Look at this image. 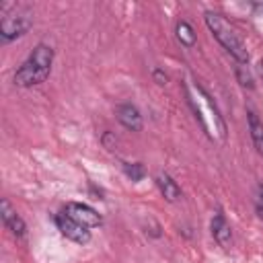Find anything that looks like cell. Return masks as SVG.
Masks as SVG:
<instances>
[{"label": "cell", "instance_id": "cell-15", "mask_svg": "<svg viewBox=\"0 0 263 263\" xmlns=\"http://www.w3.org/2000/svg\"><path fill=\"white\" fill-rule=\"evenodd\" d=\"M259 66H261V72H263V60H261V64H259Z\"/></svg>", "mask_w": 263, "mask_h": 263}, {"label": "cell", "instance_id": "cell-7", "mask_svg": "<svg viewBox=\"0 0 263 263\" xmlns=\"http://www.w3.org/2000/svg\"><path fill=\"white\" fill-rule=\"evenodd\" d=\"M117 119L121 121L123 127H127V129H132V132L142 129V115H140V111H138L134 105H129V103L117 107Z\"/></svg>", "mask_w": 263, "mask_h": 263}, {"label": "cell", "instance_id": "cell-14", "mask_svg": "<svg viewBox=\"0 0 263 263\" xmlns=\"http://www.w3.org/2000/svg\"><path fill=\"white\" fill-rule=\"evenodd\" d=\"M154 78L158 80V84H166V80H168V78H166V74H162L160 70H154Z\"/></svg>", "mask_w": 263, "mask_h": 263}, {"label": "cell", "instance_id": "cell-12", "mask_svg": "<svg viewBox=\"0 0 263 263\" xmlns=\"http://www.w3.org/2000/svg\"><path fill=\"white\" fill-rule=\"evenodd\" d=\"M123 173H125L132 181H140V179H144V175H146L144 164H140V162H123Z\"/></svg>", "mask_w": 263, "mask_h": 263}, {"label": "cell", "instance_id": "cell-10", "mask_svg": "<svg viewBox=\"0 0 263 263\" xmlns=\"http://www.w3.org/2000/svg\"><path fill=\"white\" fill-rule=\"evenodd\" d=\"M247 119H249V132H251L253 144H255L257 152L263 156V123H261V119L257 117L255 111H249L247 113Z\"/></svg>", "mask_w": 263, "mask_h": 263}, {"label": "cell", "instance_id": "cell-5", "mask_svg": "<svg viewBox=\"0 0 263 263\" xmlns=\"http://www.w3.org/2000/svg\"><path fill=\"white\" fill-rule=\"evenodd\" d=\"M72 220H76L78 224H82V226H86V228H97V226H101V222H103V218L90 208V205H86V203H76V201H70V203H66V210H64Z\"/></svg>", "mask_w": 263, "mask_h": 263}, {"label": "cell", "instance_id": "cell-11", "mask_svg": "<svg viewBox=\"0 0 263 263\" xmlns=\"http://www.w3.org/2000/svg\"><path fill=\"white\" fill-rule=\"evenodd\" d=\"M177 39L185 47H193L195 45V33H193V29H191V25L187 21H179L177 23Z\"/></svg>", "mask_w": 263, "mask_h": 263}, {"label": "cell", "instance_id": "cell-13", "mask_svg": "<svg viewBox=\"0 0 263 263\" xmlns=\"http://www.w3.org/2000/svg\"><path fill=\"white\" fill-rule=\"evenodd\" d=\"M255 210H257V216L263 220V183L257 185V193H255Z\"/></svg>", "mask_w": 263, "mask_h": 263}, {"label": "cell", "instance_id": "cell-8", "mask_svg": "<svg viewBox=\"0 0 263 263\" xmlns=\"http://www.w3.org/2000/svg\"><path fill=\"white\" fill-rule=\"evenodd\" d=\"M212 236L222 247H226L230 242V226H228V222H226L222 212H216L214 218H212Z\"/></svg>", "mask_w": 263, "mask_h": 263}, {"label": "cell", "instance_id": "cell-1", "mask_svg": "<svg viewBox=\"0 0 263 263\" xmlns=\"http://www.w3.org/2000/svg\"><path fill=\"white\" fill-rule=\"evenodd\" d=\"M51 62H53V49L49 45H37L31 55L21 64V68L14 72V84L29 88L45 82V78L51 72Z\"/></svg>", "mask_w": 263, "mask_h": 263}, {"label": "cell", "instance_id": "cell-4", "mask_svg": "<svg viewBox=\"0 0 263 263\" xmlns=\"http://www.w3.org/2000/svg\"><path fill=\"white\" fill-rule=\"evenodd\" d=\"M55 226H58V230H60L66 238H70V240H74V242H78V245H86V242L90 240V230H88L86 226L78 224L76 220H72L66 212H62V214L55 216Z\"/></svg>", "mask_w": 263, "mask_h": 263}, {"label": "cell", "instance_id": "cell-2", "mask_svg": "<svg viewBox=\"0 0 263 263\" xmlns=\"http://www.w3.org/2000/svg\"><path fill=\"white\" fill-rule=\"evenodd\" d=\"M205 25L208 29L214 33V37L220 41V45L238 62V64H247L249 62V51L240 39V35L236 33V29L218 12L208 10L205 12Z\"/></svg>", "mask_w": 263, "mask_h": 263}, {"label": "cell", "instance_id": "cell-6", "mask_svg": "<svg viewBox=\"0 0 263 263\" xmlns=\"http://www.w3.org/2000/svg\"><path fill=\"white\" fill-rule=\"evenodd\" d=\"M2 220H4V226L16 236V238H23L25 232H27V226L23 222V218L10 208L8 199H2Z\"/></svg>", "mask_w": 263, "mask_h": 263}, {"label": "cell", "instance_id": "cell-3", "mask_svg": "<svg viewBox=\"0 0 263 263\" xmlns=\"http://www.w3.org/2000/svg\"><path fill=\"white\" fill-rule=\"evenodd\" d=\"M2 18H0V41L2 43H10L12 39L25 35L31 29V16L23 10H16L14 6H10V10H6L8 6H2Z\"/></svg>", "mask_w": 263, "mask_h": 263}, {"label": "cell", "instance_id": "cell-9", "mask_svg": "<svg viewBox=\"0 0 263 263\" xmlns=\"http://www.w3.org/2000/svg\"><path fill=\"white\" fill-rule=\"evenodd\" d=\"M156 185H158L160 193L164 195V199H168V201H177V199L181 197V189H179V185L173 181L171 175H166V173H158V177H156Z\"/></svg>", "mask_w": 263, "mask_h": 263}]
</instances>
